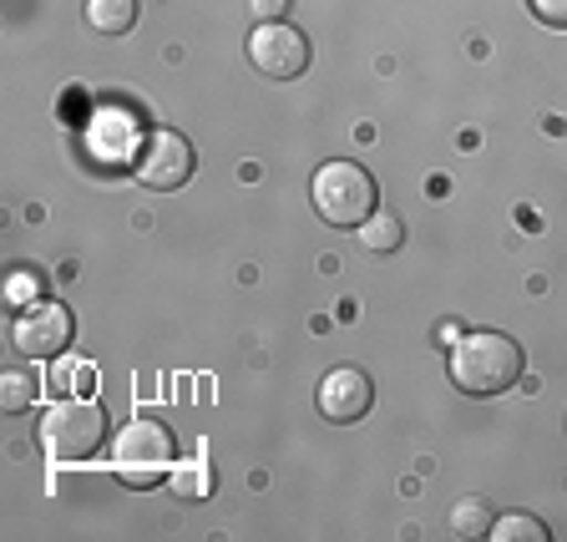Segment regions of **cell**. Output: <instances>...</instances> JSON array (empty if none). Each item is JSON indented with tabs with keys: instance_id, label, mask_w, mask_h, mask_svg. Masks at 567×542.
I'll return each mask as SVG.
<instances>
[{
	"instance_id": "obj_13",
	"label": "cell",
	"mask_w": 567,
	"mask_h": 542,
	"mask_svg": "<svg viewBox=\"0 0 567 542\" xmlns=\"http://www.w3.org/2000/svg\"><path fill=\"white\" fill-rule=\"evenodd\" d=\"M547 538L553 532L532 518V512H507V518L492 522V542H547Z\"/></svg>"
},
{
	"instance_id": "obj_8",
	"label": "cell",
	"mask_w": 567,
	"mask_h": 542,
	"mask_svg": "<svg viewBox=\"0 0 567 542\" xmlns=\"http://www.w3.org/2000/svg\"><path fill=\"white\" fill-rule=\"evenodd\" d=\"M375 406V386L360 366H334L330 376L319 380V416L334 426H350Z\"/></svg>"
},
{
	"instance_id": "obj_10",
	"label": "cell",
	"mask_w": 567,
	"mask_h": 542,
	"mask_svg": "<svg viewBox=\"0 0 567 542\" xmlns=\"http://www.w3.org/2000/svg\"><path fill=\"white\" fill-rule=\"evenodd\" d=\"M354 234H360V244H365L370 254H395V248L405 244V224L390 208H375Z\"/></svg>"
},
{
	"instance_id": "obj_7",
	"label": "cell",
	"mask_w": 567,
	"mask_h": 542,
	"mask_svg": "<svg viewBox=\"0 0 567 542\" xmlns=\"http://www.w3.org/2000/svg\"><path fill=\"white\" fill-rule=\"evenodd\" d=\"M71 335H76L71 309L56 305V299H35V305H25L11 325V345H16L21 360H56V355H66Z\"/></svg>"
},
{
	"instance_id": "obj_18",
	"label": "cell",
	"mask_w": 567,
	"mask_h": 542,
	"mask_svg": "<svg viewBox=\"0 0 567 542\" xmlns=\"http://www.w3.org/2000/svg\"><path fill=\"white\" fill-rule=\"evenodd\" d=\"M461 340V319H441V330H436V345H451Z\"/></svg>"
},
{
	"instance_id": "obj_16",
	"label": "cell",
	"mask_w": 567,
	"mask_h": 542,
	"mask_svg": "<svg viewBox=\"0 0 567 542\" xmlns=\"http://www.w3.org/2000/svg\"><path fill=\"white\" fill-rule=\"evenodd\" d=\"M6 295H11V305H35V299H47V295H35V274H11Z\"/></svg>"
},
{
	"instance_id": "obj_3",
	"label": "cell",
	"mask_w": 567,
	"mask_h": 542,
	"mask_svg": "<svg viewBox=\"0 0 567 542\" xmlns=\"http://www.w3.org/2000/svg\"><path fill=\"white\" fill-rule=\"evenodd\" d=\"M112 461H117V477L132 492H147L177 467V441L157 416H132L112 441Z\"/></svg>"
},
{
	"instance_id": "obj_6",
	"label": "cell",
	"mask_w": 567,
	"mask_h": 542,
	"mask_svg": "<svg viewBox=\"0 0 567 542\" xmlns=\"http://www.w3.org/2000/svg\"><path fill=\"white\" fill-rule=\"evenodd\" d=\"M248 67L269 82H295L309 71V41L289 21H259L248 31Z\"/></svg>"
},
{
	"instance_id": "obj_5",
	"label": "cell",
	"mask_w": 567,
	"mask_h": 542,
	"mask_svg": "<svg viewBox=\"0 0 567 542\" xmlns=\"http://www.w3.org/2000/svg\"><path fill=\"white\" fill-rule=\"evenodd\" d=\"M193 167H198V153H193V142L183 137V132L173 127H157L142 137L137 157H132V173H137L142 188H153V193H173L183 188L193 177Z\"/></svg>"
},
{
	"instance_id": "obj_9",
	"label": "cell",
	"mask_w": 567,
	"mask_h": 542,
	"mask_svg": "<svg viewBox=\"0 0 567 542\" xmlns=\"http://www.w3.org/2000/svg\"><path fill=\"white\" fill-rule=\"evenodd\" d=\"M86 25L96 35H127L137 25V0H86Z\"/></svg>"
},
{
	"instance_id": "obj_11",
	"label": "cell",
	"mask_w": 567,
	"mask_h": 542,
	"mask_svg": "<svg viewBox=\"0 0 567 542\" xmlns=\"http://www.w3.org/2000/svg\"><path fill=\"white\" fill-rule=\"evenodd\" d=\"M492 502L486 497H461V502H451V532L456 538H492Z\"/></svg>"
},
{
	"instance_id": "obj_14",
	"label": "cell",
	"mask_w": 567,
	"mask_h": 542,
	"mask_svg": "<svg viewBox=\"0 0 567 542\" xmlns=\"http://www.w3.org/2000/svg\"><path fill=\"white\" fill-rule=\"evenodd\" d=\"M0 396H6V411H11V416L31 411V406H35V376H31V370H6Z\"/></svg>"
},
{
	"instance_id": "obj_17",
	"label": "cell",
	"mask_w": 567,
	"mask_h": 542,
	"mask_svg": "<svg viewBox=\"0 0 567 542\" xmlns=\"http://www.w3.org/2000/svg\"><path fill=\"white\" fill-rule=\"evenodd\" d=\"M248 6H254V16H259V21H279V11L289 6V0H248Z\"/></svg>"
},
{
	"instance_id": "obj_4",
	"label": "cell",
	"mask_w": 567,
	"mask_h": 542,
	"mask_svg": "<svg viewBox=\"0 0 567 542\" xmlns=\"http://www.w3.org/2000/svg\"><path fill=\"white\" fill-rule=\"evenodd\" d=\"M35 441L51 461H92L106 447V411L92 401H76V396H61L56 406H47L41 426H35Z\"/></svg>"
},
{
	"instance_id": "obj_1",
	"label": "cell",
	"mask_w": 567,
	"mask_h": 542,
	"mask_svg": "<svg viewBox=\"0 0 567 542\" xmlns=\"http://www.w3.org/2000/svg\"><path fill=\"white\" fill-rule=\"evenodd\" d=\"M522 380V345L502 330L461 335L451 350V386L466 396H502Z\"/></svg>"
},
{
	"instance_id": "obj_12",
	"label": "cell",
	"mask_w": 567,
	"mask_h": 542,
	"mask_svg": "<svg viewBox=\"0 0 567 542\" xmlns=\"http://www.w3.org/2000/svg\"><path fill=\"white\" fill-rule=\"evenodd\" d=\"M167 487H173L183 502H198V497H213V467L208 461H188V467H173L167 472Z\"/></svg>"
},
{
	"instance_id": "obj_2",
	"label": "cell",
	"mask_w": 567,
	"mask_h": 542,
	"mask_svg": "<svg viewBox=\"0 0 567 542\" xmlns=\"http://www.w3.org/2000/svg\"><path fill=\"white\" fill-rule=\"evenodd\" d=\"M309 198H315V213L330 228H360L380 208L375 177L360 163H350V157H334V163L319 167L315 183H309Z\"/></svg>"
},
{
	"instance_id": "obj_15",
	"label": "cell",
	"mask_w": 567,
	"mask_h": 542,
	"mask_svg": "<svg viewBox=\"0 0 567 542\" xmlns=\"http://www.w3.org/2000/svg\"><path fill=\"white\" fill-rule=\"evenodd\" d=\"M532 16L543 25H553V31H567V0H527Z\"/></svg>"
}]
</instances>
